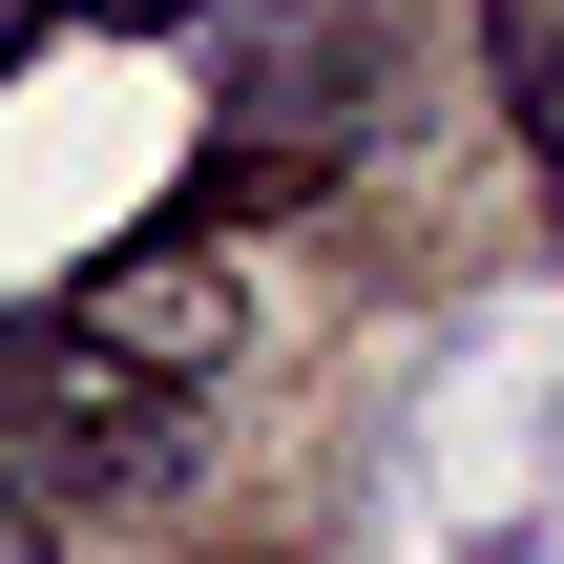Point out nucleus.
Returning <instances> with one entry per match:
<instances>
[{
	"mask_svg": "<svg viewBox=\"0 0 564 564\" xmlns=\"http://www.w3.org/2000/svg\"><path fill=\"white\" fill-rule=\"evenodd\" d=\"M188 460V398L147 356H105L84 314H0V481L21 502H126Z\"/></svg>",
	"mask_w": 564,
	"mask_h": 564,
	"instance_id": "obj_1",
	"label": "nucleus"
},
{
	"mask_svg": "<svg viewBox=\"0 0 564 564\" xmlns=\"http://www.w3.org/2000/svg\"><path fill=\"white\" fill-rule=\"evenodd\" d=\"M63 314H84V335H105V356H147V377H167V398H188V377H209V356H230V272H209V251H105V272H84V293H63Z\"/></svg>",
	"mask_w": 564,
	"mask_h": 564,
	"instance_id": "obj_2",
	"label": "nucleus"
},
{
	"mask_svg": "<svg viewBox=\"0 0 564 564\" xmlns=\"http://www.w3.org/2000/svg\"><path fill=\"white\" fill-rule=\"evenodd\" d=\"M42 42H63V0H0V84H21V63H42Z\"/></svg>",
	"mask_w": 564,
	"mask_h": 564,
	"instance_id": "obj_3",
	"label": "nucleus"
},
{
	"mask_svg": "<svg viewBox=\"0 0 564 564\" xmlns=\"http://www.w3.org/2000/svg\"><path fill=\"white\" fill-rule=\"evenodd\" d=\"M0 564H63V523H42V502H21V481H0Z\"/></svg>",
	"mask_w": 564,
	"mask_h": 564,
	"instance_id": "obj_4",
	"label": "nucleus"
},
{
	"mask_svg": "<svg viewBox=\"0 0 564 564\" xmlns=\"http://www.w3.org/2000/svg\"><path fill=\"white\" fill-rule=\"evenodd\" d=\"M63 21H188V0H63Z\"/></svg>",
	"mask_w": 564,
	"mask_h": 564,
	"instance_id": "obj_5",
	"label": "nucleus"
}]
</instances>
